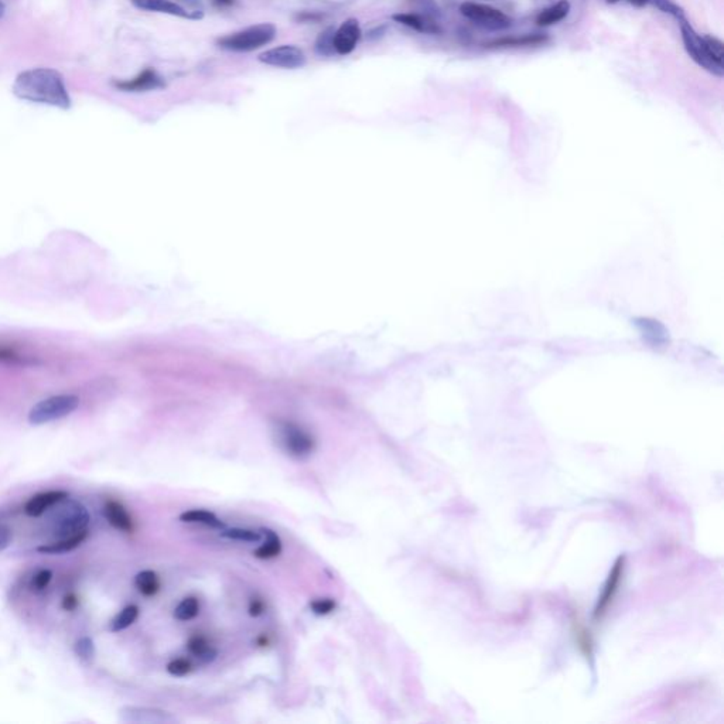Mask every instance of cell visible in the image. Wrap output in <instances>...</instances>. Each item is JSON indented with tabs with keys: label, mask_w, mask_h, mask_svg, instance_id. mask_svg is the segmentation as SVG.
Returning a JSON list of instances; mask_svg holds the SVG:
<instances>
[{
	"label": "cell",
	"mask_w": 724,
	"mask_h": 724,
	"mask_svg": "<svg viewBox=\"0 0 724 724\" xmlns=\"http://www.w3.org/2000/svg\"><path fill=\"white\" fill-rule=\"evenodd\" d=\"M16 98L32 103L47 105L68 110L72 106L65 80L63 74L54 68H30L22 71L12 87Z\"/></svg>",
	"instance_id": "6da1fadb"
},
{
	"label": "cell",
	"mask_w": 724,
	"mask_h": 724,
	"mask_svg": "<svg viewBox=\"0 0 724 724\" xmlns=\"http://www.w3.org/2000/svg\"><path fill=\"white\" fill-rule=\"evenodd\" d=\"M276 37V27L272 23L248 26L238 32L217 39V47L231 53H250L270 44Z\"/></svg>",
	"instance_id": "7a4b0ae2"
},
{
	"label": "cell",
	"mask_w": 724,
	"mask_h": 724,
	"mask_svg": "<svg viewBox=\"0 0 724 724\" xmlns=\"http://www.w3.org/2000/svg\"><path fill=\"white\" fill-rule=\"evenodd\" d=\"M56 511L51 516L53 532L57 539H65L88 531L89 512L78 501L65 498L56 505Z\"/></svg>",
	"instance_id": "3957f363"
},
{
	"label": "cell",
	"mask_w": 724,
	"mask_h": 724,
	"mask_svg": "<svg viewBox=\"0 0 724 724\" xmlns=\"http://www.w3.org/2000/svg\"><path fill=\"white\" fill-rule=\"evenodd\" d=\"M679 23V27H680V33H682V42H683V46H685V50L687 53V56L700 67L703 68L704 71L710 72L711 75L717 77V78H723L724 75V65L721 61H718L707 42H706V37L704 34H699L693 27L692 25L687 22V19H680L678 20Z\"/></svg>",
	"instance_id": "277c9868"
},
{
	"label": "cell",
	"mask_w": 724,
	"mask_h": 724,
	"mask_svg": "<svg viewBox=\"0 0 724 724\" xmlns=\"http://www.w3.org/2000/svg\"><path fill=\"white\" fill-rule=\"evenodd\" d=\"M80 399L75 395H54L36 403L29 412V423L33 426H42L60 420L70 416L77 410Z\"/></svg>",
	"instance_id": "5b68a950"
},
{
	"label": "cell",
	"mask_w": 724,
	"mask_h": 724,
	"mask_svg": "<svg viewBox=\"0 0 724 724\" xmlns=\"http://www.w3.org/2000/svg\"><path fill=\"white\" fill-rule=\"evenodd\" d=\"M279 440L284 452L298 460H305L315 452L316 443L310 434L293 423H281L277 430Z\"/></svg>",
	"instance_id": "8992f818"
},
{
	"label": "cell",
	"mask_w": 724,
	"mask_h": 724,
	"mask_svg": "<svg viewBox=\"0 0 724 724\" xmlns=\"http://www.w3.org/2000/svg\"><path fill=\"white\" fill-rule=\"evenodd\" d=\"M460 13L474 25L490 32L507 30L512 25V20L505 13L483 4L464 2L460 6Z\"/></svg>",
	"instance_id": "52a82bcc"
},
{
	"label": "cell",
	"mask_w": 724,
	"mask_h": 724,
	"mask_svg": "<svg viewBox=\"0 0 724 724\" xmlns=\"http://www.w3.org/2000/svg\"><path fill=\"white\" fill-rule=\"evenodd\" d=\"M258 60L266 65L284 68V70H298L306 65L307 57L305 51L293 44H283L274 49H270L262 54H259Z\"/></svg>",
	"instance_id": "ba28073f"
},
{
	"label": "cell",
	"mask_w": 724,
	"mask_h": 724,
	"mask_svg": "<svg viewBox=\"0 0 724 724\" xmlns=\"http://www.w3.org/2000/svg\"><path fill=\"white\" fill-rule=\"evenodd\" d=\"M119 720L129 724H172L177 718L162 709L125 706L119 710Z\"/></svg>",
	"instance_id": "9c48e42d"
},
{
	"label": "cell",
	"mask_w": 724,
	"mask_h": 724,
	"mask_svg": "<svg viewBox=\"0 0 724 724\" xmlns=\"http://www.w3.org/2000/svg\"><path fill=\"white\" fill-rule=\"evenodd\" d=\"M122 92H151L166 88L165 78L155 68H144L130 80H119L112 84Z\"/></svg>",
	"instance_id": "30bf717a"
},
{
	"label": "cell",
	"mask_w": 724,
	"mask_h": 724,
	"mask_svg": "<svg viewBox=\"0 0 724 724\" xmlns=\"http://www.w3.org/2000/svg\"><path fill=\"white\" fill-rule=\"evenodd\" d=\"M362 37V30L360 22L357 19H348L341 23V26L334 30L333 36V49L338 56H350L357 46L360 44Z\"/></svg>",
	"instance_id": "8fae6325"
},
{
	"label": "cell",
	"mask_w": 724,
	"mask_h": 724,
	"mask_svg": "<svg viewBox=\"0 0 724 724\" xmlns=\"http://www.w3.org/2000/svg\"><path fill=\"white\" fill-rule=\"evenodd\" d=\"M134 8L146 12H155V13H163L186 20H201L204 16L197 15L194 12H190L180 4L174 2V0H132Z\"/></svg>",
	"instance_id": "7c38bea8"
},
{
	"label": "cell",
	"mask_w": 724,
	"mask_h": 724,
	"mask_svg": "<svg viewBox=\"0 0 724 724\" xmlns=\"http://www.w3.org/2000/svg\"><path fill=\"white\" fill-rule=\"evenodd\" d=\"M68 497L70 494L63 490L40 493L27 501V504L25 505V514L32 518H39L44 515L50 508H54L60 501Z\"/></svg>",
	"instance_id": "4fadbf2b"
},
{
	"label": "cell",
	"mask_w": 724,
	"mask_h": 724,
	"mask_svg": "<svg viewBox=\"0 0 724 724\" xmlns=\"http://www.w3.org/2000/svg\"><path fill=\"white\" fill-rule=\"evenodd\" d=\"M623 571H624V557H620L617 560V563L614 564L611 573H610V577L607 580V585H606V589L603 592V596L600 597L599 600V604L596 607V611H595V618H602L606 613V610L609 609L610 603L613 602L618 588H620V583H621V577H623Z\"/></svg>",
	"instance_id": "5bb4252c"
},
{
	"label": "cell",
	"mask_w": 724,
	"mask_h": 724,
	"mask_svg": "<svg viewBox=\"0 0 724 724\" xmlns=\"http://www.w3.org/2000/svg\"><path fill=\"white\" fill-rule=\"evenodd\" d=\"M103 516L118 531L130 533L134 529L133 521L126 508L118 501H106L103 505Z\"/></svg>",
	"instance_id": "9a60e30c"
},
{
	"label": "cell",
	"mask_w": 724,
	"mask_h": 724,
	"mask_svg": "<svg viewBox=\"0 0 724 724\" xmlns=\"http://www.w3.org/2000/svg\"><path fill=\"white\" fill-rule=\"evenodd\" d=\"M570 13V2L569 0H559L554 5L543 9L536 16V25L542 27L557 25L559 22L564 20Z\"/></svg>",
	"instance_id": "2e32d148"
},
{
	"label": "cell",
	"mask_w": 724,
	"mask_h": 724,
	"mask_svg": "<svg viewBox=\"0 0 724 724\" xmlns=\"http://www.w3.org/2000/svg\"><path fill=\"white\" fill-rule=\"evenodd\" d=\"M547 39L543 34H523L514 37H502L485 44L487 49H512V47H529L539 46L545 43Z\"/></svg>",
	"instance_id": "e0dca14e"
},
{
	"label": "cell",
	"mask_w": 724,
	"mask_h": 724,
	"mask_svg": "<svg viewBox=\"0 0 724 724\" xmlns=\"http://www.w3.org/2000/svg\"><path fill=\"white\" fill-rule=\"evenodd\" d=\"M392 19L395 22H398L399 25H403L419 33H439L440 32V29L438 27L436 23L424 19L423 16H420L417 13H398V15H393Z\"/></svg>",
	"instance_id": "ac0fdd59"
},
{
	"label": "cell",
	"mask_w": 724,
	"mask_h": 724,
	"mask_svg": "<svg viewBox=\"0 0 724 724\" xmlns=\"http://www.w3.org/2000/svg\"><path fill=\"white\" fill-rule=\"evenodd\" d=\"M87 536H88V531L82 532L80 535L71 536V538L57 539L53 543H47V545L39 546L37 552H40L43 554H63V553H68V552H72L74 549H77L87 539Z\"/></svg>",
	"instance_id": "d6986e66"
},
{
	"label": "cell",
	"mask_w": 724,
	"mask_h": 724,
	"mask_svg": "<svg viewBox=\"0 0 724 724\" xmlns=\"http://www.w3.org/2000/svg\"><path fill=\"white\" fill-rule=\"evenodd\" d=\"M259 532L262 533V536H265V543L262 546H259L253 552L255 557H258V559H273V557L279 556L280 552H281V540L277 536V533L274 531H272V529H267V528H260Z\"/></svg>",
	"instance_id": "ffe728a7"
},
{
	"label": "cell",
	"mask_w": 724,
	"mask_h": 724,
	"mask_svg": "<svg viewBox=\"0 0 724 724\" xmlns=\"http://www.w3.org/2000/svg\"><path fill=\"white\" fill-rule=\"evenodd\" d=\"M134 585L136 589L146 597H152L160 590L159 577L153 570H143L137 573L134 577Z\"/></svg>",
	"instance_id": "44dd1931"
},
{
	"label": "cell",
	"mask_w": 724,
	"mask_h": 724,
	"mask_svg": "<svg viewBox=\"0 0 724 724\" xmlns=\"http://www.w3.org/2000/svg\"><path fill=\"white\" fill-rule=\"evenodd\" d=\"M180 521L187 522V523H203V525H207V526H211L215 529H221V531L225 528V525L212 512L203 511V509H193V511L183 512L180 515Z\"/></svg>",
	"instance_id": "7402d4cb"
},
{
	"label": "cell",
	"mask_w": 724,
	"mask_h": 724,
	"mask_svg": "<svg viewBox=\"0 0 724 724\" xmlns=\"http://www.w3.org/2000/svg\"><path fill=\"white\" fill-rule=\"evenodd\" d=\"M189 651L203 662H211L217 656V651L208 644V641L201 635H194L187 642Z\"/></svg>",
	"instance_id": "603a6c76"
},
{
	"label": "cell",
	"mask_w": 724,
	"mask_h": 724,
	"mask_svg": "<svg viewBox=\"0 0 724 724\" xmlns=\"http://www.w3.org/2000/svg\"><path fill=\"white\" fill-rule=\"evenodd\" d=\"M137 617H139V607L133 606V604L127 606L110 621L109 628L112 633L123 631L127 627H130L137 620Z\"/></svg>",
	"instance_id": "cb8c5ba5"
},
{
	"label": "cell",
	"mask_w": 724,
	"mask_h": 724,
	"mask_svg": "<svg viewBox=\"0 0 724 724\" xmlns=\"http://www.w3.org/2000/svg\"><path fill=\"white\" fill-rule=\"evenodd\" d=\"M221 536L231 539V540L250 542V543L260 542V539H262V533L259 531H250V529H243V528H231V529L224 528L221 532Z\"/></svg>",
	"instance_id": "d4e9b609"
},
{
	"label": "cell",
	"mask_w": 724,
	"mask_h": 724,
	"mask_svg": "<svg viewBox=\"0 0 724 724\" xmlns=\"http://www.w3.org/2000/svg\"><path fill=\"white\" fill-rule=\"evenodd\" d=\"M200 613V604H198V600L194 599V597H189V599H184L174 610V617L179 620V621H190L193 618H196Z\"/></svg>",
	"instance_id": "484cf974"
},
{
	"label": "cell",
	"mask_w": 724,
	"mask_h": 724,
	"mask_svg": "<svg viewBox=\"0 0 724 724\" xmlns=\"http://www.w3.org/2000/svg\"><path fill=\"white\" fill-rule=\"evenodd\" d=\"M74 652H75V655L80 659H82L85 662H91L95 658V654H96V648H95L94 640L89 638V637L80 638L75 642V645H74Z\"/></svg>",
	"instance_id": "4316f807"
},
{
	"label": "cell",
	"mask_w": 724,
	"mask_h": 724,
	"mask_svg": "<svg viewBox=\"0 0 724 724\" xmlns=\"http://www.w3.org/2000/svg\"><path fill=\"white\" fill-rule=\"evenodd\" d=\"M333 36H334V29L333 27H329L323 33H320V36L316 40V53L319 56L330 57V56L334 54Z\"/></svg>",
	"instance_id": "83f0119b"
},
{
	"label": "cell",
	"mask_w": 724,
	"mask_h": 724,
	"mask_svg": "<svg viewBox=\"0 0 724 724\" xmlns=\"http://www.w3.org/2000/svg\"><path fill=\"white\" fill-rule=\"evenodd\" d=\"M651 5H654L658 11H661L662 13H666V15H671L672 18H675L676 20H680V19H685L686 15H685V11L676 5L673 0H651L649 2Z\"/></svg>",
	"instance_id": "f1b7e54d"
},
{
	"label": "cell",
	"mask_w": 724,
	"mask_h": 724,
	"mask_svg": "<svg viewBox=\"0 0 724 724\" xmlns=\"http://www.w3.org/2000/svg\"><path fill=\"white\" fill-rule=\"evenodd\" d=\"M191 669H193V666H191L190 661L183 659V658L174 659L167 665V672L173 676H186L191 672Z\"/></svg>",
	"instance_id": "f546056e"
},
{
	"label": "cell",
	"mask_w": 724,
	"mask_h": 724,
	"mask_svg": "<svg viewBox=\"0 0 724 724\" xmlns=\"http://www.w3.org/2000/svg\"><path fill=\"white\" fill-rule=\"evenodd\" d=\"M576 641L578 644V647L582 648V651L588 655V656H592V638L590 635L588 634L586 628L585 627H580L577 624V630H576Z\"/></svg>",
	"instance_id": "4dcf8cb0"
},
{
	"label": "cell",
	"mask_w": 724,
	"mask_h": 724,
	"mask_svg": "<svg viewBox=\"0 0 724 724\" xmlns=\"http://www.w3.org/2000/svg\"><path fill=\"white\" fill-rule=\"evenodd\" d=\"M51 578H53V571H51V570H47V569L40 570V571H39V573H36V574H34V577H33V580H32V588H33L36 592H42V590H44V589L50 585Z\"/></svg>",
	"instance_id": "1f68e13d"
},
{
	"label": "cell",
	"mask_w": 724,
	"mask_h": 724,
	"mask_svg": "<svg viewBox=\"0 0 724 724\" xmlns=\"http://www.w3.org/2000/svg\"><path fill=\"white\" fill-rule=\"evenodd\" d=\"M336 602L331 599H320L310 603V609L317 616H327L336 609Z\"/></svg>",
	"instance_id": "d6a6232c"
},
{
	"label": "cell",
	"mask_w": 724,
	"mask_h": 724,
	"mask_svg": "<svg viewBox=\"0 0 724 724\" xmlns=\"http://www.w3.org/2000/svg\"><path fill=\"white\" fill-rule=\"evenodd\" d=\"M12 529L5 523H0V552H4L9 547V545L12 543Z\"/></svg>",
	"instance_id": "836d02e7"
},
{
	"label": "cell",
	"mask_w": 724,
	"mask_h": 724,
	"mask_svg": "<svg viewBox=\"0 0 724 724\" xmlns=\"http://www.w3.org/2000/svg\"><path fill=\"white\" fill-rule=\"evenodd\" d=\"M174 2L180 4L182 6H184L186 9H189L190 12H194V13H197V15L204 16V5H203V0H174Z\"/></svg>",
	"instance_id": "e575fe53"
},
{
	"label": "cell",
	"mask_w": 724,
	"mask_h": 724,
	"mask_svg": "<svg viewBox=\"0 0 724 724\" xmlns=\"http://www.w3.org/2000/svg\"><path fill=\"white\" fill-rule=\"evenodd\" d=\"M78 604H80V600H78V597H77L74 593L67 595V596L64 597V600H63V609H64L65 611H74V610H77Z\"/></svg>",
	"instance_id": "d590c367"
},
{
	"label": "cell",
	"mask_w": 724,
	"mask_h": 724,
	"mask_svg": "<svg viewBox=\"0 0 724 724\" xmlns=\"http://www.w3.org/2000/svg\"><path fill=\"white\" fill-rule=\"evenodd\" d=\"M618 2H628L630 5H633L635 8H644V6L649 5L651 0H607V4H610V5H614Z\"/></svg>",
	"instance_id": "8d00e7d4"
},
{
	"label": "cell",
	"mask_w": 724,
	"mask_h": 724,
	"mask_svg": "<svg viewBox=\"0 0 724 724\" xmlns=\"http://www.w3.org/2000/svg\"><path fill=\"white\" fill-rule=\"evenodd\" d=\"M263 613V603L260 600H252L249 606V614L252 617H258Z\"/></svg>",
	"instance_id": "74e56055"
},
{
	"label": "cell",
	"mask_w": 724,
	"mask_h": 724,
	"mask_svg": "<svg viewBox=\"0 0 724 724\" xmlns=\"http://www.w3.org/2000/svg\"><path fill=\"white\" fill-rule=\"evenodd\" d=\"M212 2L220 9H228L236 4V0H212Z\"/></svg>",
	"instance_id": "f35d334b"
},
{
	"label": "cell",
	"mask_w": 724,
	"mask_h": 724,
	"mask_svg": "<svg viewBox=\"0 0 724 724\" xmlns=\"http://www.w3.org/2000/svg\"><path fill=\"white\" fill-rule=\"evenodd\" d=\"M5 12H6V6H5V4L2 2V0H0V19L5 16Z\"/></svg>",
	"instance_id": "ab89813d"
}]
</instances>
